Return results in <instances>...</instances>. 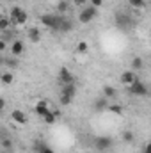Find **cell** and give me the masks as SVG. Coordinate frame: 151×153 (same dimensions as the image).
I'll list each match as a JSON object with an SVG mask.
<instances>
[{"instance_id":"obj_27","label":"cell","mask_w":151,"mask_h":153,"mask_svg":"<svg viewBox=\"0 0 151 153\" xmlns=\"http://www.w3.org/2000/svg\"><path fill=\"white\" fill-rule=\"evenodd\" d=\"M71 102H73L71 96H64V94H61V103H62V105H71Z\"/></svg>"},{"instance_id":"obj_36","label":"cell","mask_w":151,"mask_h":153,"mask_svg":"<svg viewBox=\"0 0 151 153\" xmlns=\"http://www.w3.org/2000/svg\"><path fill=\"white\" fill-rule=\"evenodd\" d=\"M150 94H151V91H150Z\"/></svg>"},{"instance_id":"obj_31","label":"cell","mask_w":151,"mask_h":153,"mask_svg":"<svg viewBox=\"0 0 151 153\" xmlns=\"http://www.w3.org/2000/svg\"><path fill=\"white\" fill-rule=\"evenodd\" d=\"M142 153H151V143H148V144L144 146V150H142Z\"/></svg>"},{"instance_id":"obj_34","label":"cell","mask_w":151,"mask_h":153,"mask_svg":"<svg viewBox=\"0 0 151 153\" xmlns=\"http://www.w3.org/2000/svg\"><path fill=\"white\" fill-rule=\"evenodd\" d=\"M5 107V100L4 98H0V109H4Z\"/></svg>"},{"instance_id":"obj_18","label":"cell","mask_w":151,"mask_h":153,"mask_svg":"<svg viewBox=\"0 0 151 153\" xmlns=\"http://www.w3.org/2000/svg\"><path fill=\"white\" fill-rule=\"evenodd\" d=\"M57 116H59V112H50V114H46L43 117V121H44L46 125H53L55 119H57Z\"/></svg>"},{"instance_id":"obj_10","label":"cell","mask_w":151,"mask_h":153,"mask_svg":"<svg viewBox=\"0 0 151 153\" xmlns=\"http://www.w3.org/2000/svg\"><path fill=\"white\" fill-rule=\"evenodd\" d=\"M11 117L14 119V123H18V125H25L27 123V116L23 111H18V109H14L13 112H11Z\"/></svg>"},{"instance_id":"obj_22","label":"cell","mask_w":151,"mask_h":153,"mask_svg":"<svg viewBox=\"0 0 151 153\" xmlns=\"http://www.w3.org/2000/svg\"><path fill=\"white\" fill-rule=\"evenodd\" d=\"M142 66H144L142 59H141V57H133V61H132V68H133V70H142Z\"/></svg>"},{"instance_id":"obj_23","label":"cell","mask_w":151,"mask_h":153,"mask_svg":"<svg viewBox=\"0 0 151 153\" xmlns=\"http://www.w3.org/2000/svg\"><path fill=\"white\" fill-rule=\"evenodd\" d=\"M133 139H135L133 132H130V130L123 132V141H124V143H133Z\"/></svg>"},{"instance_id":"obj_1","label":"cell","mask_w":151,"mask_h":153,"mask_svg":"<svg viewBox=\"0 0 151 153\" xmlns=\"http://www.w3.org/2000/svg\"><path fill=\"white\" fill-rule=\"evenodd\" d=\"M41 23L44 25V27H48L50 30H53V32H61V25H62V16H59V14H43L41 18Z\"/></svg>"},{"instance_id":"obj_7","label":"cell","mask_w":151,"mask_h":153,"mask_svg":"<svg viewBox=\"0 0 151 153\" xmlns=\"http://www.w3.org/2000/svg\"><path fill=\"white\" fill-rule=\"evenodd\" d=\"M135 82H137V75H135L133 71H123V73H121V84H123V85L130 87V85L135 84Z\"/></svg>"},{"instance_id":"obj_16","label":"cell","mask_w":151,"mask_h":153,"mask_svg":"<svg viewBox=\"0 0 151 153\" xmlns=\"http://www.w3.org/2000/svg\"><path fill=\"white\" fill-rule=\"evenodd\" d=\"M70 30H73V23H71V20H62V25H61V32H70Z\"/></svg>"},{"instance_id":"obj_8","label":"cell","mask_w":151,"mask_h":153,"mask_svg":"<svg viewBox=\"0 0 151 153\" xmlns=\"http://www.w3.org/2000/svg\"><path fill=\"white\" fill-rule=\"evenodd\" d=\"M23 50H25V45H23V41H20V39H14V41L11 43V53H13V57H18V55H21V53H23Z\"/></svg>"},{"instance_id":"obj_25","label":"cell","mask_w":151,"mask_h":153,"mask_svg":"<svg viewBox=\"0 0 151 153\" xmlns=\"http://www.w3.org/2000/svg\"><path fill=\"white\" fill-rule=\"evenodd\" d=\"M107 111H110L114 114H121V112H123V107H121V105H109Z\"/></svg>"},{"instance_id":"obj_15","label":"cell","mask_w":151,"mask_h":153,"mask_svg":"<svg viewBox=\"0 0 151 153\" xmlns=\"http://www.w3.org/2000/svg\"><path fill=\"white\" fill-rule=\"evenodd\" d=\"M115 94L117 93H115V89H114L112 85H105L103 87V96L105 98H115Z\"/></svg>"},{"instance_id":"obj_2","label":"cell","mask_w":151,"mask_h":153,"mask_svg":"<svg viewBox=\"0 0 151 153\" xmlns=\"http://www.w3.org/2000/svg\"><path fill=\"white\" fill-rule=\"evenodd\" d=\"M96 16H98V7H94V5H85V7L80 11L78 20H80V23H89V22H93Z\"/></svg>"},{"instance_id":"obj_4","label":"cell","mask_w":151,"mask_h":153,"mask_svg":"<svg viewBox=\"0 0 151 153\" xmlns=\"http://www.w3.org/2000/svg\"><path fill=\"white\" fill-rule=\"evenodd\" d=\"M128 91H130V94H133V96H148V94H150V89H148L146 84H142L141 80H137L135 84H132V85L128 87Z\"/></svg>"},{"instance_id":"obj_11","label":"cell","mask_w":151,"mask_h":153,"mask_svg":"<svg viewBox=\"0 0 151 153\" xmlns=\"http://www.w3.org/2000/svg\"><path fill=\"white\" fill-rule=\"evenodd\" d=\"M61 94L75 98V94H76V85H75V84H64V85H62V89H61Z\"/></svg>"},{"instance_id":"obj_35","label":"cell","mask_w":151,"mask_h":153,"mask_svg":"<svg viewBox=\"0 0 151 153\" xmlns=\"http://www.w3.org/2000/svg\"><path fill=\"white\" fill-rule=\"evenodd\" d=\"M2 153H9V152H7V150H2Z\"/></svg>"},{"instance_id":"obj_33","label":"cell","mask_w":151,"mask_h":153,"mask_svg":"<svg viewBox=\"0 0 151 153\" xmlns=\"http://www.w3.org/2000/svg\"><path fill=\"white\" fill-rule=\"evenodd\" d=\"M73 4H75V5H84V7H85V0H73Z\"/></svg>"},{"instance_id":"obj_20","label":"cell","mask_w":151,"mask_h":153,"mask_svg":"<svg viewBox=\"0 0 151 153\" xmlns=\"http://www.w3.org/2000/svg\"><path fill=\"white\" fill-rule=\"evenodd\" d=\"M70 9V4L66 2V0H61L59 4H57V13H66Z\"/></svg>"},{"instance_id":"obj_9","label":"cell","mask_w":151,"mask_h":153,"mask_svg":"<svg viewBox=\"0 0 151 153\" xmlns=\"http://www.w3.org/2000/svg\"><path fill=\"white\" fill-rule=\"evenodd\" d=\"M34 111H36V114L41 116V117H44L46 114H50V112H52L46 102H38V103H36V107H34Z\"/></svg>"},{"instance_id":"obj_5","label":"cell","mask_w":151,"mask_h":153,"mask_svg":"<svg viewBox=\"0 0 151 153\" xmlns=\"http://www.w3.org/2000/svg\"><path fill=\"white\" fill-rule=\"evenodd\" d=\"M57 78L61 80V84H75V75L68 70V68H61L59 73H57Z\"/></svg>"},{"instance_id":"obj_26","label":"cell","mask_w":151,"mask_h":153,"mask_svg":"<svg viewBox=\"0 0 151 153\" xmlns=\"http://www.w3.org/2000/svg\"><path fill=\"white\" fill-rule=\"evenodd\" d=\"M2 148L9 152V150L13 148V141H11V139H2Z\"/></svg>"},{"instance_id":"obj_32","label":"cell","mask_w":151,"mask_h":153,"mask_svg":"<svg viewBox=\"0 0 151 153\" xmlns=\"http://www.w3.org/2000/svg\"><path fill=\"white\" fill-rule=\"evenodd\" d=\"M5 48H7V41L2 39V41H0V50H5Z\"/></svg>"},{"instance_id":"obj_13","label":"cell","mask_w":151,"mask_h":153,"mask_svg":"<svg viewBox=\"0 0 151 153\" xmlns=\"http://www.w3.org/2000/svg\"><path fill=\"white\" fill-rule=\"evenodd\" d=\"M115 23H117V27H121V29H128V27H130V18L124 16V14H119L117 20H115Z\"/></svg>"},{"instance_id":"obj_6","label":"cell","mask_w":151,"mask_h":153,"mask_svg":"<svg viewBox=\"0 0 151 153\" xmlns=\"http://www.w3.org/2000/svg\"><path fill=\"white\" fill-rule=\"evenodd\" d=\"M94 146H96V150H98V152H107V150H110V148H112V139H110V137L101 135V137H98V139L94 141Z\"/></svg>"},{"instance_id":"obj_3","label":"cell","mask_w":151,"mask_h":153,"mask_svg":"<svg viewBox=\"0 0 151 153\" xmlns=\"http://www.w3.org/2000/svg\"><path fill=\"white\" fill-rule=\"evenodd\" d=\"M27 20H29V14H27L21 7L14 5V7L11 9V22H13L14 25H23V23H27Z\"/></svg>"},{"instance_id":"obj_21","label":"cell","mask_w":151,"mask_h":153,"mask_svg":"<svg viewBox=\"0 0 151 153\" xmlns=\"http://www.w3.org/2000/svg\"><path fill=\"white\" fill-rule=\"evenodd\" d=\"M9 23H13V22H11V18H5V16H4V18L0 20V29H2V32H7Z\"/></svg>"},{"instance_id":"obj_19","label":"cell","mask_w":151,"mask_h":153,"mask_svg":"<svg viewBox=\"0 0 151 153\" xmlns=\"http://www.w3.org/2000/svg\"><path fill=\"white\" fill-rule=\"evenodd\" d=\"M128 5H132L133 9H142L146 5V2L144 0H128Z\"/></svg>"},{"instance_id":"obj_30","label":"cell","mask_w":151,"mask_h":153,"mask_svg":"<svg viewBox=\"0 0 151 153\" xmlns=\"http://www.w3.org/2000/svg\"><path fill=\"white\" fill-rule=\"evenodd\" d=\"M91 5H94V7H98V9H100V7L103 5V0H91Z\"/></svg>"},{"instance_id":"obj_17","label":"cell","mask_w":151,"mask_h":153,"mask_svg":"<svg viewBox=\"0 0 151 153\" xmlns=\"http://www.w3.org/2000/svg\"><path fill=\"white\" fill-rule=\"evenodd\" d=\"M2 82H4L5 85L13 84V82H14V75H13L11 71H5V73H2Z\"/></svg>"},{"instance_id":"obj_24","label":"cell","mask_w":151,"mask_h":153,"mask_svg":"<svg viewBox=\"0 0 151 153\" xmlns=\"http://www.w3.org/2000/svg\"><path fill=\"white\" fill-rule=\"evenodd\" d=\"M76 50H78L80 53H87V50H89V45H87L85 41H80V43H78V46H76Z\"/></svg>"},{"instance_id":"obj_14","label":"cell","mask_w":151,"mask_h":153,"mask_svg":"<svg viewBox=\"0 0 151 153\" xmlns=\"http://www.w3.org/2000/svg\"><path fill=\"white\" fill-rule=\"evenodd\" d=\"M107 100H109V98H105V96H103L101 100H96V102H94V109H96V111H105V109H109V102H107Z\"/></svg>"},{"instance_id":"obj_28","label":"cell","mask_w":151,"mask_h":153,"mask_svg":"<svg viewBox=\"0 0 151 153\" xmlns=\"http://www.w3.org/2000/svg\"><path fill=\"white\" fill-rule=\"evenodd\" d=\"M4 62H5L9 68H18V61H16V59H5Z\"/></svg>"},{"instance_id":"obj_29","label":"cell","mask_w":151,"mask_h":153,"mask_svg":"<svg viewBox=\"0 0 151 153\" xmlns=\"http://www.w3.org/2000/svg\"><path fill=\"white\" fill-rule=\"evenodd\" d=\"M39 153H53V150H52V148H48V146H44V144H43V146H41V148H39Z\"/></svg>"},{"instance_id":"obj_12","label":"cell","mask_w":151,"mask_h":153,"mask_svg":"<svg viewBox=\"0 0 151 153\" xmlns=\"http://www.w3.org/2000/svg\"><path fill=\"white\" fill-rule=\"evenodd\" d=\"M27 34H29V39H30L32 43H39V41H41V38H43V36H41V30H39V29H36V27L29 29V32H27Z\"/></svg>"}]
</instances>
